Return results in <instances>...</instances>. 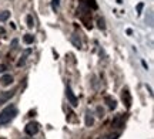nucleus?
Returning <instances> with one entry per match:
<instances>
[{
	"label": "nucleus",
	"instance_id": "obj_1",
	"mask_svg": "<svg viewBox=\"0 0 154 139\" xmlns=\"http://www.w3.org/2000/svg\"><path fill=\"white\" fill-rule=\"evenodd\" d=\"M16 115H17V108L14 105H10V106H7L6 109H3V111L0 112V126L9 123L10 121H13Z\"/></svg>",
	"mask_w": 154,
	"mask_h": 139
},
{
	"label": "nucleus",
	"instance_id": "obj_15",
	"mask_svg": "<svg viewBox=\"0 0 154 139\" xmlns=\"http://www.w3.org/2000/svg\"><path fill=\"white\" fill-rule=\"evenodd\" d=\"M59 6H60V0H51V9H53V11L59 10Z\"/></svg>",
	"mask_w": 154,
	"mask_h": 139
},
{
	"label": "nucleus",
	"instance_id": "obj_13",
	"mask_svg": "<svg viewBox=\"0 0 154 139\" xmlns=\"http://www.w3.org/2000/svg\"><path fill=\"white\" fill-rule=\"evenodd\" d=\"M26 20H27V27H29V28H33V26H34L33 16H32V14H29V16L26 17Z\"/></svg>",
	"mask_w": 154,
	"mask_h": 139
},
{
	"label": "nucleus",
	"instance_id": "obj_5",
	"mask_svg": "<svg viewBox=\"0 0 154 139\" xmlns=\"http://www.w3.org/2000/svg\"><path fill=\"white\" fill-rule=\"evenodd\" d=\"M121 98H123V102L126 104V108L128 109V108L131 106V95H130V92H128L127 88L121 91Z\"/></svg>",
	"mask_w": 154,
	"mask_h": 139
},
{
	"label": "nucleus",
	"instance_id": "obj_9",
	"mask_svg": "<svg viewBox=\"0 0 154 139\" xmlns=\"http://www.w3.org/2000/svg\"><path fill=\"white\" fill-rule=\"evenodd\" d=\"M84 123H86V126H93L94 118H93V115H91V112L87 111V114H86V121H84Z\"/></svg>",
	"mask_w": 154,
	"mask_h": 139
},
{
	"label": "nucleus",
	"instance_id": "obj_21",
	"mask_svg": "<svg viewBox=\"0 0 154 139\" xmlns=\"http://www.w3.org/2000/svg\"><path fill=\"white\" fill-rule=\"evenodd\" d=\"M3 71H6V65L5 64H0V72H3Z\"/></svg>",
	"mask_w": 154,
	"mask_h": 139
},
{
	"label": "nucleus",
	"instance_id": "obj_10",
	"mask_svg": "<svg viewBox=\"0 0 154 139\" xmlns=\"http://www.w3.org/2000/svg\"><path fill=\"white\" fill-rule=\"evenodd\" d=\"M82 3H84L88 9H93V10H96V9L99 7V6H97V3H96L94 0H86V1H82Z\"/></svg>",
	"mask_w": 154,
	"mask_h": 139
},
{
	"label": "nucleus",
	"instance_id": "obj_6",
	"mask_svg": "<svg viewBox=\"0 0 154 139\" xmlns=\"http://www.w3.org/2000/svg\"><path fill=\"white\" fill-rule=\"evenodd\" d=\"M104 102L107 104V106H109L110 109H116V106H117V101H116L113 97H110V95H106L104 97Z\"/></svg>",
	"mask_w": 154,
	"mask_h": 139
},
{
	"label": "nucleus",
	"instance_id": "obj_20",
	"mask_svg": "<svg viewBox=\"0 0 154 139\" xmlns=\"http://www.w3.org/2000/svg\"><path fill=\"white\" fill-rule=\"evenodd\" d=\"M17 43H19V41H17V40H13V41H11V48H16Z\"/></svg>",
	"mask_w": 154,
	"mask_h": 139
},
{
	"label": "nucleus",
	"instance_id": "obj_7",
	"mask_svg": "<svg viewBox=\"0 0 154 139\" xmlns=\"http://www.w3.org/2000/svg\"><path fill=\"white\" fill-rule=\"evenodd\" d=\"M32 54V50L30 48H27V50H24V53L22 54V57H20V60L17 61V67H22V65H24V62H26V60H27V57Z\"/></svg>",
	"mask_w": 154,
	"mask_h": 139
},
{
	"label": "nucleus",
	"instance_id": "obj_19",
	"mask_svg": "<svg viewBox=\"0 0 154 139\" xmlns=\"http://www.w3.org/2000/svg\"><path fill=\"white\" fill-rule=\"evenodd\" d=\"M143 7H144L143 3H138V4H137V13H138V14L141 13V10H143Z\"/></svg>",
	"mask_w": 154,
	"mask_h": 139
},
{
	"label": "nucleus",
	"instance_id": "obj_2",
	"mask_svg": "<svg viewBox=\"0 0 154 139\" xmlns=\"http://www.w3.org/2000/svg\"><path fill=\"white\" fill-rule=\"evenodd\" d=\"M66 97H67V100H69V102L72 104V106H77V105H79L77 97L73 94L72 88H70V85H66Z\"/></svg>",
	"mask_w": 154,
	"mask_h": 139
},
{
	"label": "nucleus",
	"instance_id": "obj_8",
	"mask_svg": "<svg viewBox=\"0 0 154 139\" xmlns=\"http://www.w3.org/2000/svg\"><path fill=\"white\" fill-rule=\"evenodd\" d=\"M11 83H13V77H11L10 74H6V75H3V77L0 78V84H2L3 87H7V85H10Z\"/></svg>",
	"mask_w": 154,
	"mask_h": 139
},
{
	"label": "nucleus",
	"instance_id": "obj_11",
	"mask_svg": "<svg viewBox=\"0 0 154 139\" xmlns=\"http://www.w3.org/2000/svg\"><path fill=\"white\" fill-rule=\"evenodd\" d=\"M9 17H10V11H9V10L2 11V13H0V22H6Z\"/></svg>",
	"mask_w": 154,
	"mask_h": 139
},
{
	"label": "nucleus",
	"instance_id": "obj_14",
	"mask_svg": "<svg viewBox=\"0 0 154 139\" xmlns=\"http://www.w3.org/2000/svg\"><path fill=\"white\" fill-rule=\"evenodd\" d=\"M119 136H120V134H117V132H116V134L106 135V136H100L99 139H117V138H119Z\"/></svg>",
	"mask_w": 154,
	"mask_h": 139
},
{
	"label": "nucleus",
	"instance_id": "obj_16",
	"mask_svg": "<svg viewBox=\"0 0 154 139\" xmlns=\"http://www.w3.org/2000/svg\"><path fill=\"white\" fill-rule=\"evenodd\" d=\"M72 41H73V44L76 45L77 48H80V47H82V43H80V40L76 39V36H73V37H72Z\"/></svg>",
	"mask_w": 154,
	"mask_h": 139
},
{
	"label": "nucleus",
	"instance_id": "obj_22",
	"mask_svg": "<svg viewBox=\"0 0 154 139\" xmlns=\"http://www.w3.org/2000/svg\"><path fill=\"white\" fill-rule=\"evenodd\" d=\"M0 33H5V28L3 27H0Z\"/></svg>",
	"mask_w": 154,
	"mask_h": 139
},
{
	"label": "nucleus",
	"instance_id": "obj_12",
	"mask_svg": "<svg viewBox=\"0 0 154 139\" xmlns=\"http://www.w3.org/2000/svg\"><path fill=\"white\" fill-rule=\"evenodd\" d=\"M23 41H24L26 44H32V43L34 41V39H33V36H32V34H26V36L23 37Z\"/></svg>",
	"mask_w": 154,
	"mask_h": 139
},
{
	"label": "nucleus",
	"instance_id": "obj_3",
	"mask_svg": "<svg viewBox=\"0 0 154 139\" xmlns=\"http://www.w3.org/2000/svg\"><path fill=\"white\" fill-rule=\"evenodd\" d=\"M24 131H26V134L27 135L33 136V135H36L38 132V123L37 122H29L27 125H26Z\"/></svg>",
	"mask_w": 154,
	"mask_h": 139
},
{
	"label": "nucleus",
	"instance_id": "obj_18",
	"mask_svg": "<svg viewBox=\"0 0 154 139\" xmlns=\"http://www.w3.org/2000/svg\"><path fill=\"white\" fill-rule=\"evenodd\" d=\"M97 112H99V117H100V118L104 117V111H103V109H101L100 106H97Z\"/></svg>",
	"mask_w": 154,
	"mask_h": 139
},
{
	"label": "nucleus",
	"instance_id": "obj_17",
	"mask_svg": "<svg viewBox=\"0 0 154 139\" xmlns=\"http://www.w3.org/2000/svg\"><path fill=\"white\" fill-rule=\"evenodd\" d=\"M97 23H99V27L100 28H104L106 26H104V20H103V19H99V20H97Z\"/></svg>",
	"mask_w": 154,
	"mask_h": 139
},
{
	"label": "nucleus",
	"instance_id": "obj_4",
	"mask_svg": "<svg viewBox=\"0 0 154 139\" xmlns=\"http://www.w3.org/2000/svg\"><path fill=\"white\" fill-rule=\"evenodd\" d=\"M14 94H16V91H3V92H0V105L6 104L10 98L14 97Z\"/></svg>",
	"mask_w": 154,
	"mask_h": 139
}]
</instances>
